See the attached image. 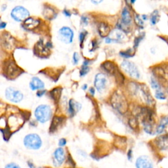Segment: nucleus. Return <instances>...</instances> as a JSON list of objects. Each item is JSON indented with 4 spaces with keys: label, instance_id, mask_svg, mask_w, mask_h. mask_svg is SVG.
<instances>
[{
    "label": "nucleus",
    "instance_id": "obj_1",
    "mask_svg": "<svg viewBox=\"0 0 168 168\" xmlns=\"http://www.w3.org/2000/svg\"><path fill=\"white\" fill-rule=\"evenodd\" d=\"M110 101L113 108L121 114H126L129 110V106L127 98L119 91H116L112 94Z\"/></svg>",
    "mask_w": 168,
    "mask_h": 168
},
{
    "label": "nucleus",
    "instance_id": "obj_2",
    "mask_svg": "<svg viewBox=\"0 0 168 168\" xmlns=\"http://www.w3.org/2000/svg\"><path fill=\"white\" fill-rule=\"evenodd\" d=\"M34 116L37 121L44 123L51 119L52 116L51 108L47 104H41L36 108Z\"/></svg>",
    "mask_w": 168,
    "mask_h": 168
},
{
    "label": "nucleus",
    "instance_id": "obj_3",
    "mask_svg": "<svg viewBox=\"0 0 168 168\" xmlns=\"http://www.w3.org/2000/svg\"><path fill=\"white\" fill-rule=\"evenodd\" d=\"M24 145L30 150H38L42 146V140L40 135L30 133L24 138Z\"/></svg>",
    "mask_w": 168,
    "mask_h": 168
},
{
    "label": "nucleus",
    "instance_id": "obj_4",
    "mask_svg": "<svg viewBox=\"0 0 168 168\" xmlns=\"http://www.w3.org/2000/svg\"><path fill=\"white\" fill-rule=\"evenodd\" d=\"M30 15V11L22 5H17L12 9L10 16L13 20L18 22H22L25 21Z\"/></svg>",
    "mask_w": 168,
    "mask_h": 168
},
{
    "label": "nucleus",
    "instance_id": "obj_5",
    "mask_svg": "<svg viewBox=\"0 0 168 168\" xmlns=\"http://www.w3.org/2000/svg\"><path fill=\"white\" fill-rule=\"evenodd\" d=\"M121 67L123 71L133 79H137L140 78V72L137 67L132 62L129 60H124L122 62Z\"/></svg>",
    "mask_w": 168,
    "mask_h": 168
},
{
    "label": "nucleus",
    "instance_id": "obj_6",
    "mask_svg": "<svg viewBox=\"0 0 168 168\" xmlns=\"http://www.w3.org/2000/svg\"><path fill=\"white\" fill-rule=\"evenodd\" d=\"M5 95L8 101L14 103L21 102L24 98L23 93L21 91L11 87L5 90Z\"/></svg>",
    "mask_w": 168,
    "mask_h": 168
},
{
    "label": "nucleus",
    "instance_id": "obj_7",
    "mask_svg": "<svg viewBox=\"0 0 168 168\" xmlns=\"http://www.w3.org/2000/svg\"><path fill=\"white\" fill-rule=\"evenodd\" d=\"M59 39L66 44H69L73 41L74 34L73 30L68 26H63L59 29L58 32Z\"/></svg>",
    "mask_w": 168,
    "mask_h": 168
},
{
    "label": "nucleus",
    "instance_id": "obj_8",
    "mask_svg": "<svg viewBox=\"0 0 168 168\" xmlns=\"http://www.w3.org/2000/svg\"><path fill=\"white\" fill-rule=\"evenodd\" d=\"M107 84H108L107 78L104 74L98 73L95 76L94 85L95 88L97 89L98 92L100 93L103 92V91L105 90L106 88H107Z\"/></svg>",
    "mask_w": 168,
    "mask_h": 168
},
{
    "label": "nucleus",
    "instance_id": "obj_9",
    "mask_svg": "<svg viewBox=\"0 0 168 168\" xmlns=\"http://www.w3.org/2000/svg\"><path fill=\"white\" fill-rule=\"evenodd\" d=\"M66 158L65 152L63 148H58L53 153V164L55 166H59L65 161Z\"/></svg>",
    "mask_w": 168,
    "mask_h": 168
},
{
    "label": "nucleus",
    "instance_id": "obj_10",
    "mask_svg": "<svg viewBox=\"0 0 168 168\" xmlns=\"http://www.w3.org/2000/svg\"><path fill=\"white\" fill-rule=\"evenodd\" d=\"M139 88H140L141 93L142 94V97L143 99H144L145 103L148 105H150V106L153 105L155 103V102H154L153 97L151 95V93L150 91H149V89L148 88V87L146 85L142 84V85H140Z\"/></svg>",
    "mask_w": 168,
    "mask_h": 168
},
{
    "label": "nucleus",
    "instance_id": "obj_11",
    "mask_svg": "<svg viewBox=\"0 0 168 168\" xmlns=\"http://www.w3.org/2000/svg\"><path fill=\"white\" fill-rule=\"evenodd\" d=\"M155 145L160 151L168 150V134L160 135L154 140Z\"/></svg>",
    "mask_w": 168,
    "mask_h": 168
},
{
    "label": "nucleus",
    "instance_id": "obj_12",
    "mask_svg": "<svg viewBox=\"0 0 168 168\" xmlns=\"http://www.w3.org/2000/svg\"><path fill=\"white\" fill-rule=\"evenodd\" d=\"M120 21L125 24L126 26L131 27L133 22L132 15L129 9L127 7H123L121 13V19Z\"/></svg>",
    "mask_w": 168,
    "mask_h": 168
},
{
    "label": "nucleus",
    "instance_id": "obj_13",
    "mask_svg": "<svg viewBox=\"0 0 168 168\" xmlns=\"http://www.w3.org/2000/svg\"><path fill=\"white\" fill-rule=\"evenodd\" d=\"M101 66L106 72L114 76H115L120 71L118 67L116 66V65H115V63L110 60L104 62L102 64Z\"/></svg>",
    "mask_w": 168,
    "mask_h": 168
},
{
    "label": "nucleus",
    "instance_id": "obj_14",
    "mask_svg": "<svg viewBox=\"0 0 168 168\" xmlns=\"http://www.w3.org/2000/svg\"><path fill=\"white\" fill-rule=\"evenodd\" d=\"M40 24V20L34 17H28L23 21V27L26 30H34L38 27Z\"/></svg>",
    "mask_w": 168,
    "mask_h": 168
},
{
    "label": "nucleus",
    "instance_id": "obj_15",
    "mask_svg": "<svg viewBox=\"0 0 168 168\" xmlns=\"http://www.w3.org/2000/svg\"><path fill=\"white\" fill-rule=\"evenodd\" d=\"M136 167L138 168H151L153 164L151 159L146 156H141L136 161Z\"/></svg>",
    "mask_w": 168,
    "mask_h": 168
},
{
    "label": "nucleus",
    "instance_id": "obj_16",
    "mask_svg": "<svg viewBox=\"0 0 168 168\" xmlns=\"http://www.w3.org/2000/svg\"><path fill=\"white\" fill-rule=\"evenodd\" d=\"M30 88L32 91L42 89L45 88V84L38 77H33L30 82Z\"/></svg>",
    "mask_w": 168,
    "mask_h": 168
},
{
    "label": "nucleus",
    "instance_id": "obj_17",
    "mask_svg": "<svg viewBox=\"0 0 168 168\" xmlns=\"http://www.w3.org/2000/svg\"><path fill=\"white\" fill-rule=\"evenodd\" d=\"M98 33L101 38H107L110 34V27L107 22H101L98 25Z\"/></svg>",
    "mask_w": 168,
    "mask_h": 168
},
{
    "label": "nucleus",
    "instance_id": "obj_18",
    "mask_svg": "<svg viewBox=\"0 0 168 168\" xmlns=\"http://www.w3.org/2000/svg\"><path fill=\"white\" fill-rule=\"evenodd\" d=\"M82 108V105L79 103L74 101V99H70L68 103V113L70 116H74L80 109Z\"/></svg>",
    "mask_w": 168,
    "mask_h": 168
},
{
    "label": "nucleus",
    "instance_id": "obj_19",
    "mask_svg": "<svg viewBox=\"0 0 168 168\" xmlns=\"http://www.w3.org/2000/svg\"><path fill=\"white\" fill-rule=\"evenodd\" d=\"M43 15L47 19L52 20L57 17V13H56V11L53 7H51V6L49 5H46L44 6V8H43Z\"/></svg>",
    "mask_w": 168,
    "mask_h": 168
},
{
    "label": "nucleus",
    "instance_id": "obj_20",
    "mask_svg": "<svg viewBox=\"0 0 168 168\" xmlns=\"http://www.w3.org/2000/svg\"><path fill=\"white\" fill-rule=\"evenodd\" d=\"M167 124H168V117L166 116H164L161 117L156 129V133L158 134H161L166 129Z\"/></svg>",
    "mask_w": 168,
    "mask_h": 168
},
{
    "label": "nucleus",
    "instance_id": "obj_21",
    "mask_svg": "<svg viewBox=\"0 0 168 168\" xmlns=\"http://www.w3.org/2000/svg\"><path fill=\"white\" fill-rule=\"evenodd\" d=\"M63 121V118L61 117H55L53 118V120L51 123V130L52 132H54L56 129L58 128V127L60 125Z\"/></svg>",
    "mask_w": 168,
    "mask_h": 168
},
{
    "label": "nucleus",
    "instance_id": "obj_22",
    "mask_svg": "<svg viewBox=\"0 0 168 168\" xmlns=\"http://www.w3.org/2000/svg\"><path fill=\"white\" fill-rule=\"evenodd\" d=\"M128 124L129 127L133 130H136L139 127V121L137 120V118H136V116H134L129 118V119L128 120Z\"/></svg>",
    "mask_w": 168,
    "mask_h": 168
},
{
    "label": "nucleus",
    "instance_id": "obj_23",
    "mask_svg": "<svg viewBox=\"0 0 168 168\" xmlns=\"http://www.w3.org/2000/svg\"><path fill=\"white\" fill-rule=\"evenodd\" d=\"M61 92H62V89L60 88H55L51 91V97L52 98H53V100L55 101H58L59 100V98L61 95Z\"/></svg>",
    "mask_w": 168,
    "mask_h": 168
},
{
    "label": "nucleus",
    "instance_id": "obj_24",
    "mask_svg": "<svg viewBox=\"0 0 168 168\" xmlns=\"http://www.w3.org/2000/svg\"><path fill=\"white\" fill-rule=\"evenodd\" d=\"M115 146L117 148H125L126 146V139L125 137H118L115 139L114 141Z\"/></svg>",
    "mask_w": 168,
    "mask_h": 168
},
{
    "label": "nucleus",
    "instance_id": "obj_25",
    "mask_svg": "<svg viewBox=\"0 0 168 168\" xmlns=\"http://www.w3.org/2000/svg\"><path fill=\"white\" fill-rule=\"evenodd\" d=\"M160 20V14L158 10H155L150 17V21L152 25H155Z\"/></svg>",
    "mask_w": 168,
    "mask_h": 168
},
{
    "label": "nucleus",
    "instance_id": "obj_26",
    "mask_svg": "<svg viewBox=\"0 0 168 168\" xmlns=\"http://www.w3.org/2000/svg\"><path fill=\"white\" fill-rule=\"evenodd\" d=\"M120 54L122 57L127 59V58L133 57V56L135 55V50L133 49H127L126 51H121Z\"/></svg>",
    "mask_w": 168,
    "mask_h": 168
},
{
    "label": "nucleus",
    "instance_id": "obj_27",
    "mask_svg": "<svg viewBox=\"0 0 168 168\" xmlns=\"http://www.w3.org/2000/svg\"><path fill=\"white\" fill-rule=\"evenodd\" d=\"M134 22L135 24L139 28H143L144 27V21L142 19V18L140 17L139 15L136 14L134 16Z\"/></svg>",
    "mask_w": 168,
    "mask_h": 168
},
{
    "label": "nucleus",
    "instance_id": "obj_28",
    "mask_svg": "<svg viewBox=\"0 0 168 168\" xmlns=\"http://www.w3.org/2000/svg\"><path fill=\"white\" fill-rule=\"evenodd\" d=\"M151 87L152 88L155 89L156 91V90H160L161 89V86L159 84V82H158V81L155 78H151Z\"/></svg>",
    "mask_w": 168,
    "mask_h": 168
},
{
    "label": "nucleus",
    "instance_id": "obj_29",
    "mask_svg": "<svg viewBox=\"0 0 168 168\" xmlns=\"http://www.w3.org/2000/svg\"><path fill=\"white\" fill-rule=\"evenodd\" d=\"M87 35H88V32H87V31H85V30L82 31V32L79 34V43H80L81 47H83L84 43V41H85V40L86 38Z\"/></svg>",
    "mask_w": 168,
    "mask_h": 168
},
{
    "label": "nucleus",
    "instance_id": "obj_30",
    "mask_svg": "<svg viewBox=\"0 0 168 168\" xmlns=\"http://www.w3.org/2000/svg\"><path fill=\"white\" fill-rule=\"evenodd\" d=\"M155 97L156 98L159 99V100H165L166 98V96L165 95L163 91H161V89L156 91Z\"/></svg>",
    "mask_w": 168,
    "mask_h": 168
},
{
    "label": "nucleus",
    "instance_id": "obj_31",
    "mask_svg": "<svg viewBox=\"0 0 168 168\" xmlns=\"http://www.w3.org/2000/svg\"><path fill=\"white\" fill-rule=\"evenodd\" d=\"M89 71V68L88 66V65H83L82 68H81L80 70V76H85L87 74H88Z\"/></svg>",
    "mask_w": 168,
    "mask_h": 168
},
{
    "label": "nucleus",
    "instance_id": "obj_32",
    "mask_svg": "<svg viewBox=\"0 0 168 168\" xmlns=\"http://www.w3.org/2000/svg\"><path fill=\"white\" fill-rule=\"evenodd\" d=\"M144 37H145V34H142V35H140L139 36L135 38V40H134V47L135 49L137 48V47L139 45L140 42L141 41V40L143 39V38H144Z\"/></svg>",
    "mask_w": 168,
    "mask_h": 168
},
{
    "label": "nucleus",
    "instance_id": "obj_33",
    "mask_svg": "<svg viewBox=\"0 0 168 168\" xmlns=\"http://www.w3.org/2000/svg\"><path fill=\"white\" fill-rule=\"evenodd\" d=\"M79 60V56L77 52H75L73 55V63L74 65H77Z\"/></svg>",
    "mask_w": 168,
    "mask_h": 168
},
{
    "label": "nucleus",
    "instance_id": "obj_34",
    "mask_svg": "<svg viewBox=\"0 0 168 168\" xmlns=\"http://www.w3.org/2000/svg\"><path fill=\"white\" fill-rule=\"evenodd\" d=\"M81 22L84 26H87L89 23V18L85 17V16H82L81 17Z\"/></svg>",
    "mask_w": 168,
    "mask_h": 168
},
{
    "label": "nucleus",
    "instance_id": "obj_35",
    "mask_svg": "<svg viewBox=\"0 0 168 168\" xmlns=\"http://www.w3.org/2000/svg\"><path fill=\"white\" fill-rule=\"evenodd\" d=\"M7 22H5L2 20V17H0V30H2L6 28L7 26Z\"/></svg>",
    "mask_w": 168,
    "mask_h": 168
},
{
    "label": "nucleus",
    "instance_id": "obj_36",
    "mask_svg": "<svg viewBox=\"0 0 168 168\" xmlns=\"http://www.w3.org/2000/svg\"><path fill=\"white\" fill-rule=\"evenodd\" d=\"M46 93V90H44V89H40L38 91V92H37L36 93V95L39 97H41L42 96H43L45 95V93Z\"/></svg>",
    "mask_w": 168,
    "mask_h": 168
},
{
    "label": "nucleus",
    "instance_id": "obj_37",
    "mask_svg": "<svg viewBox=\"0 0 168 168\" xmlns=\"http://www.w3.org/2000/svg\"><path fill=\"white\" fill-rule=\"evenodd\" d=\"M66 145V140L65 139L63 138V139H60L59 140V146L63 147Z\"/></svg>",
    "mask_w": 168,
    "mask_h": 168
},
{
    "label": "nucleus",
    "instance_id": "obj_38",
    "mask_svg": "<svg viewBox=\"0 0 168 168\" xmlns=\"http://www.w3.org/2000/svg\"><path fill=\"white\" fill-rule=\"evenodd\" d=\"M63 13L66 17H70L71 15H72L71 12L69 10H68V9H64L63 11Z\"/></svg>",
    "mask_w": 168,
    "mask_h": 168
},
{
    "label": "nucleus",
    "instance_id": "obj_39",
    "mask_svg": "<svg viewBox=\"0 0 168 168\" xmlns=\"http://www.w3.org/2000/svg\"><path fill=\"white\" fill-rule=\"evenodd\" d=\"M91 43H92V47H93V49H91V51H94L95 49L97 47V40L95 39V40H92Z\"/></svg>",
    "mask_w": 168,
    "mask_h": 168
},
{
    "label": "nucleus",
    "instance_id": "obj_40",
    "mask_svg": "<svg viewBox=\"0 0 168 168\" xmlns=\"http://www.w3.org/2000/svg\"><path fill=\"white\" fill-rule=\"evenodd\" d=\"M6 167H8V168H16V167H20L19 166H18V165H17L15 163H11V164H7V166H5Z\"/></svg>",
    "mask_w": 168,
    "mask_h": 168
},
{
    "label": "nucleus",
    "instance_id": "obj_41",
    "mask_svg": "<svg viewBox=\"0 0 168 168\" xmlns=\"http://www.w3.org/2000/svg\"><path fill=\"white\" fill-rule=\"evenodd\" d=\"M132 149H130V150H129L128 151V153H127V157H128V159L129 160H132Z\"/></svg>",
    "mask_w": 168,
    "mask_h": 168
},
{
    "label": "nucleus",
    "instance_id": "obj_42",
    "mask_svg": "<svg viewBox=\"0 0 168 168\" xmlns=\"http://www.w3.org/2000/svg\"><path fill=\"white\" fill-rule=\"evenodd\" d=\"M91 1L93 4L98 5V4H100L101 3H102L103 0H91Z\"/></svg>",
    "mask_w": 168,
    "mask_h": 168
},
{
    "label": "nucleus",
    "instance_id": "obj_43",
    "mask_svg": "<svg viewBox=\"0 0 168 168\" xmlns=\"http://www.w3.org/2000/svg\"><path fill=\"white\" fill-rule=\"evenodd\" d=\"M89 92H90L91 95H95V89L93 88H91L90 89H89Z\"/></svg>",
    "mask_w": 168,
    "mask_h": 168
},
{
    "label": "nucleus",
    "instance_id": "obj_44",
    "mask_svg": "<svg viewBox=\"0 0 168 168\" xmlns=\"http://www.w3.org/2000/svg\"><path fill=\"white\" fill-rule=\"evenodd\" d=\"M7 5H6V4L2 5V11H5L6 9H7Z\"/></svg>",
    "mask_w": 168,
    "mask_h": 168
},
{
    "label": "nucleus",
    "instance_id": "obj_45",
    "mask_svg": "<svg viewBox=\"0 0 168 168\" xmlns=\"http://www.w3.org/2000/svg\"><path fill=\"white\" fill-rule=\"evenodd\" d=\"M141 18L143 21H146L148 19V16L146 15H142L141 16Z\"/></svg>",
    "mask_w": 168,
    "mask_h": 168
},
{
    "label": "nucleus",
    "instance_id": "obj_46",
    "mask_svg": "<svg viewBox=\"0 0 168 168\" xmlns=\"http://www.w3.org/2000/svg\"><path fill=\"white\" fill-rule=\"evenodd\" d=\"M87 88H88V85H87V84H84V85H83V87H82V89H83L84 90H86Z\"/></svg>",
    "mask_w": 168,
    "mask_h": 168
},
{
    "label": "nucleus",
    "instance_id": "obj_47",
    "mask_svg": "<svg viewBox=\"0 0 168 168\" xmlns=\"http://www.w3.org/2000/svg\"><path fill=\"white\" fill-rule=\"evenodd\" d=\"M135 2H136V0H130V2H131V3H132V4L135 3Z\"/></svg>",
    "mask_w": 168,
    "mask_h": 168
},
{
    "label": "nucleus",
    "instance_id": "obj_48",
    "mask_svg": "<svg viewBox=\"0 0 168 168\" xmlns=\"http://www.w3.org/2000/svg\"><path fill=\"white\" fill-rule=\"evenodd\" d=\"M28 166L30 167H34V165L32 164V163H28Z\"/></svg>",
    "mask_w": 168,
    "mask_h": 168
},
{
    "label": "nucleus",
    "instance_id": "obj_49",
    "mask_svg": "<svg viewBox=\"0 0 168 168\" xmlns=\"http://www.w3.org/2000/svg\"><path fill=\"white\" fill-rule=\"evenodd\" d=\"M167 91H168V88H167Z\"/></svg>",
    "mask_w": 168,
    "mask_h": 168
},
{
    "label": "nucleus",
    "instance_id": "obj_50",
    "mask_svg": "<svg viewBox=\"0 0 168 168\" xmlns=\"http://www.w3.org/2000/svg\"><path fill=\"white\" fill-rule=\"evenodd\" d=\"M9 1H10V0H9Z\"/></svg>",
    "mask_w": 168,
    "mask_h": 168
}]
</instances>
